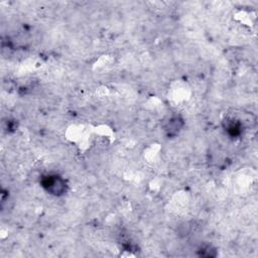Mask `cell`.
Returning <instances> with one entry per match:
<instances>
[{"mask_svg": "<svg viewBox=\"0 0 258 258\" xmlns=\"http://www.w3.org/2000/svg\"><path fill=\"white\" fill-rule=\"evenodd\" d=\"M42 183L43 186L47 189V191H49L52 195H61L62 192H64L66 184L59 176L48 175L43 179Z\"/></svg>", "mask_w": 258, "mask_h": 258, "instance_id": "obj_1", "label": "cell"}]
</instances>
